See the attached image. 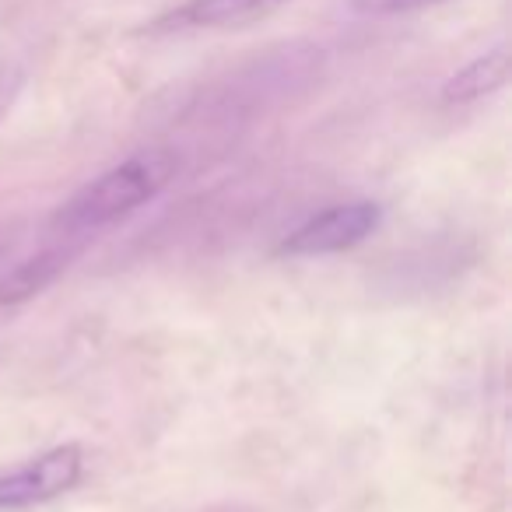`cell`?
Returning a JSON list of instances; mask_svg holds the SVG:
<instances>
[{
    "label": "cell",
    "mask_w": 512,
    "mask_h": 512,
    "mask_svg": "<svg viewBox=\"0 0 512 512\" xmlns=\"http://www.w3.org/2000/svg\"><path fill=\"white\" fill-rule=\"evenodd\" d=\"M67 260H71V249H43V253L11 267L0 278V306H25L29 299H36L39 292H46L64 274Z\"/></svg>",
    "instance_id": "5"
},
{
    "label": "cell",
    "mask_w": 512,
    "mask_h": 512,
    "mask_svg": "<svg viewBox=\"0 0 512 512\" xmlns=\"http://www.w3.org/2000/svg\"><path fill=\"white\" fill-rule=\"evenodd\" d=\"M383 225V207L376 200H348V204H334L327 211L313 214L302 221L295 232L281 239V256H330L344 253V249L362 246L369 235L379 232Z\"/></svg>",
    "instance_id": "2"
},
{
    "label": "cell",
    "mask_w": 512,
    "mask_h": 512,
    "mask_svg": "<svg viewBox=\"0 0 512 512\" xmlns=\"http://www.w3.org/2000/svg\"><path fill=\"white\" fill-rule=\"evenodd\" d=\"M25 88V71L18 64H0V120L11 113V106L18 102Z\"/></svg>",
    "instance_id": "8"
},
{
    "label": "cell",
    "mask_w": 512,
    "mask_h": 512,
    "mask_svg": "<svg viewBox=\"0 0 512 512\" xmlns=\"http://www.w3.org/2000/svg\"><path fill=\"white\" fill-rule=\"evenodd\" d=\"M176 172L179 158L172 151H137V155L123 158L120 165L106 169L102 176H95L92 183H85L71 200H64L60 211L53 214V225L64 235L102 232V228L116 225L120 218L151 204L176 179Z\"/></svg>",
    "instance_id": "1"
},
{
    "label": "cell",
    "mask_w": 512,
    "mask_h": 512,
    "mask_svg": "<svg viewBox=\"0 0 512 512\" xmlns=\"http://www.w3.org/2000/svg\"><path fill=\"white\" fill-rule=\"evenodd\" d=\"M505 81H509V50L498 46V50L484 53V57L470 60L467 67H460L442 85V102L446 106H467V102H477L484 95L498 92Z\"/></svg>",
    "instance_id": "6"
},
{
    "label": "cell",
    "mask_w": 512,
    "mask_h": 512,
    "mask_svg": "<svg viewBox=\"0 0 512 512\" xmlns=\"http://www.w3.org/2000/svg\"><path fill=\"white\" fill-rule=\"evenodd\" d=\"M285 4L288 0H190L158 25L162 29H246Z\"/></svg>",
    "instance_id": "4"
},
{
    "label": "cell",
    "mask_w": 512,
    "mask_h": 512,
    "mask_svg": "<svg viewBox=\"0 0 512 512\" xmlns=\"http://www.w3.org/2000/svg\"><path fill=\"white\" fill-rule=\"evenodd\" d=\"M432 4H442V0H351V8H355L358 15H369V18L411 15V11L432 8Z\"/></svg>",
    "instance_id": "7"
},
{
    "label": "cell",
    "mask_w": 512,
    "mask_h": 512,
    "mask_svg": "<svg viewBox=\"0 0 512 512\" xmlns=\"http://www.w3.org/2000/svg\"><path fill=\"white\" fill-rule=\"evenodd\" d=\"M4 246H8V242H4V235H0V253H4Z\"/></svg>",
    "instance_id": "9"
},
{
    "label": "cell",
    "mask_w": 512,
    "mask_h": 512,
    "mask_svg": "<svg viewBox=\"0 0 512 512\" xmlns=\"http://www.w3.org/2000/svg\"><path fill=\"white\" fill-rule=\"evenodd\" d=\"M85 474V453L78 442H64L25 467L4 470L0 474V509H29V505H43L53 498L67 495Z\"/></svg>",
    "instance_id": "3"
}]
</instances>
